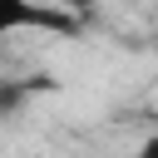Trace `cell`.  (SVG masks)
Wrapping results in <instances>:
<instances>
[{
  "instance_id": "obj_1",
  "label": "cell",
  "mask_w": 158,
  "mask_h": 158,
  "mask_svg": "<svg viewBox=\"0 0 158 158\" xmlns=\"http://www.w3.org/2000/svg\"><path fill=\"white\" fill-rule=\"evenodd\" d=\"M69 25H74V15L54 10L49 0H0V40H15V35H59Z\"/></svg>"
},
{
  "instance_id": "obj_2",
  "label": "cell",
  "mask_w": 158,
  "mask_h": 158,
  "mask_svg": "<svg viewBox=\"0 0 158 158\" xmlns=\"http://www.w3.org/2000/svg\"><path fill=\"white\" fill-rule=\"evenodd\" d=\"M118 158H158V133H148V138H138L128 153H118Z\"/></svg>"
},
{
  "instance_id": "obj_3",
  "label": "cell",
  "mask_w": 158,
  "mask_h": 158,
  "mask_svg": "<svg viewBox=\"0 0 158 158\" xmlns=\"http://www.w3.org/2000/svg\"><path fill=\"white\" fill-rule=\"evenodd\" d=\"M49 5H54V10H64V15H79V10H84V5H94V0H49Z\"/></svg>"
}]
</instances>
